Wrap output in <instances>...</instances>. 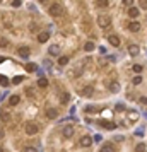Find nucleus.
<instances>
[{
	"label": "nucleus",
	"mask_w": 147,
	"mask_h": 152,
	"mask_svg": "<svg viewBox=\"0 0 147 152\" xmlns=\"http://www.w3.org/2000/svg\"><path fill=\"white\" fill-rule=\"evenodd\" d=\"M142 70H144V68H142V65H139V63H135V65H134V72H137V74H140Z\"/></svg>",
	"instance_id": "a878e982"
},
{
	"label": "nucleus",
	"mask_w": 147,
	"mask_h": 152,
	"mask_svg": "<svg viewBox=\"0 0 147 152\" xmlns=\"http://www.w3.org/2000/svg\"><path fill=\"white\" fill-rule=\"evenodd\" d=\"M17 53H19L22 58H29V53H31V50H29L27 46H21V48L17 50Z\"/></svg>",
	"instance_id": "6e6552de"
},
{
	"label": "nucleus",
	"mask_w": 147,
	"mask_h": 152,
	"mask_svg": "<svg viewBox=\"0 0 147 152\" xmlns=\"http://www.w3.org/2000/svg\"><path fill=\"white\" fill-rule=\"evenodd\" d=\"M139 51H140V48H139L137 44H130V46H128V53H130L132 56H137Z\"/></svg>",
	"instance_id": "ddd939ff"
},
{
	"label": "nucleus",
	"mask_w": 147,
	"mask_h": 152,
	"mask_svg": "<svg viewBox=\"0 0 147 152\" xmlns=\"http://www.w3.org/2000/svg\"><path fill=\"white\" fill-rule=\"evenodd\" d=\"M38 87H41V89H45V87H48V79H45V77H41V79L38 80Z\"/></svg>",
	"instance_id": "a211bd4d"
},
{
	"label": "nucleus",
	"mask_w": 147,
	"mask_h": 152,
	"mask_svg": "<svg viewBox=\"0 0 147 152\" xmlns=\"http://www.w3.org/2000/svg\"><path fill=\"white\" fill-rule=\"evenodd\" d=\"M140 103H142V104H146V106H147V98H146V96H142V98H140Z\"/></svg>",
	"instance_id": "4c0bfd02"
},
{
	"label": "nucleus",
	"mask_w": 147,
	"mask_h": 152,
	"mask_svg": "<svg viewBox=\"0 0 147 152\" xmlns=\"http://www.w3.org/2000/svg\"><path fill=\"white\" fill-rule=\"evenodd\" d=\"M50 39V33H46V31H41L39 34H38V41L39 43H46Z\"/></svg>",
	"instance_id": "1a4fd4ad"
},
{
	"label": "nucleus",
	"mask_w": 147,
	"mask_h": 152,
	"mask_svg": "<svg viewBox=\"0 0 147 152\" xmlns=\"http://www.w3.org/2000/svg\"><path fill=\"white\" fill-rule=\"evenodd\" d=\"M140 82H142V77H140V75H135V77L132 79V84H134V86H140Z\"/></svg>",
	"instance_id": "4be33fe9"
},
{
	"label": "nucleus",
	"mask_w": 147,
	"mask_h": 152,
	"mask_svg": "<svg viewBox=\"0 0 147 152\" xmlns=\"http://www.w3.org/2000/svg\"><path fill=\"white\" fill-rule=\"evenodd\" d=\"M70 101V94L69 92H62V96H60V103L62 104H67Z\"/></svg>",
	"instance_id": "f3484780"
},
{
	"label": "nucleus",
	"mask_w": 147,
	"mask_h": 152,
	"mask_svg": "<svg viewBox=\"0 0 147 152\" xmlns=\"http://www.w3.org/2000/svg\"><path fill=\"white\" fill-rule=\"evenodd\" d=\"M92 94H94V87L92 86H86V87L80 89V96H84V98H91Z\"/></svg>",
	"instance_id": "20e7f679"
},
{
	"label": "nucleus",
	"mask_w": 147,
	"mask_h": 152,
	"mask_svg": "<svg viewBox=\"0 0 147 152\" xmlns=\"http://www.w3.org/2000/svg\"><path fill=\"white\" fill-rule=\"evenodd\" d=\"M2 2H3V0H0V3H2Z\"/></svg>",
	"instance_id": "37998d69"
},
{
	"label": "nucleus",
	"mask_w": 147,
	"mask_h": 152,
	"mask_svg": "<svg viewBox=\"0 0 147 152\" xmlns=\"http://www.w3.org/2000/svg\"><path fill=\"white\" fill-rule=\"evenodd\" d=\"M48 53H50V55H53V56H55V55H58V53H60V46H58V44H51V46H50V50H48Z\"/></svg>",
	"instance_id": "2eb2a0df"
},
{
	"label": "nucleus",
	"mask_w": 147,
	"mask_h": 152,
	"mask_svg": "<svg viewBox=\"0 0 147 152\" xmlns=\"http://www.w3.org/2000/svg\"><path fill=\"white\" fill-rule=\"evenodd\" d=\"M0 48H9V39L0 38Z\"/></svg>",
	"instance_id": "b1692460"
},
{
	"label": "nucleus",
	"mask_w": 147,
	"mask_h": 152,
	"mask_svg": "<svg viewBox=\"0 0 147 152\" xmlns=\"http://www.w3.org/2000/svg\"><path fill=\"white\" fill-rule=\"evenodd\" d=\"M3 135H5V132H3V130H0V139H3Z\"/></svg>",
	"instance_id": "ea45409f"
},
{
	"label": "nucleus",
	"mask_w": 147,
	"mask_h": 152,
	"mask_svg": "<svg viewBox=\"0 0 147 152\" xmlns=\"http://www.w3.org/2000/svg\"><path fill=\"white\" fill-rule=\"evenodd\" d=\"M111 24V17L110 15H99L98 17V26L99 27H108Z\"/></svg>",
	"instance_id": "7ed1b4c3"
},
{
	"label": "nucleus",
	"mask_w": 147,
	"mask_h": 152,
	"mask_svg": "<svg viewBox=\"0 0 147 152\" xmlns=\"http://www.w3.org/2000/svg\"><path fill=\"white\" fill-rule=\"evenodd\" d=\"M0 84H2V86H9V79L3 77V75H0Z\"/></svg>",
	"instance_id": "bb28decb"
},
{
	"label": "nucleus",
	"mask_w": 147,
	"mask_h": 152,
	"mask_svg": "<svg viewBox=\"0 0 147 152\" xmlns=\"http://www.w3.org/2000/svg\"><path fill=\"white\" fill-rule=\"evenodd\" d=\"M139 5H140V9L147 10V0H139Z\"/></svg>",
	"instance_id": "cd10ccee"
},
{
	"label": "nucleus",
	"mask_w": 147,
	"mask_h": 152,
	"mask_svg": "<svg viewBox=\"0 0 147 152\" xmlns=\"http://www.w3.org/2000/svg\"><path fill=\"white\" fill-rule=\"evenodd\" d=\"M22 82V77H14L12 79V84H21Z\"/></svg>",
	"instance_id": "2f4dec72"
},
{
	"label": "nucleus",
	"mask_w": 147,
	"mask_h": 152,
	"mask_svg": "<svg viewBox=\"0 0 147 152\" xmlns=\"http://www.w3.org/2000/svg\"><path fill=\"white\" fill-rule=\"evenodd\" d=\"M39 2H43V3H45V2H48V0H39Z\"/></svg>",
	"instance_id": "79ce46f5"
},
{
	"label": "nucleus",
	"mask_w": 147,
	"mask_h": 152,
	"mask_svg": "<svg viewBox=\"0 0 147 152\" xmlns=\"http://www.w3.org/2000/svg\"><path fill=\"white\" fill-rule=\"evenodd\" d=\"M58 63H60L62 67H63V65H67V63H69V56H65V55H63V56H60V58H58Z\"/></svg>",
	"instance_id": "412c9836"
},
{
	"label": "nucleus",
	"mask_w": 147,
	"mask_h": 152,
	"mask_svg": "<svg viewBox=\"0 0 147 152\" xmlns=\"http://www.w3.org/2000/svg\"><path fill=\"white\" fill-rule=\"evenodd\" d=\"M24 151H36V147H33V145H26Z\"/></svg>",
	"instance_id": "e433bc0d"
},
{
	"label": "nucleus",
	"mask_w": 147,
	"mask_h": 152,
	"mask_svg": "<svg viewBox=\"0 0 147 152\" xmlns=\"http://www.w3.org/2000/svg\"><path fill=\"white\" fill-rule=\"evenodd\" d=\"M38 130H39V128H38V125H36V123H33V121H27V123L24 125V132H26L27 135H36V133H38Z\"/></svg>",
	"instance_id": "f03ea898"
},
{
	"label": "nucleus",
	"mask_w": 147,
	"mask_h": 152,
	"mask_svg": "<svg viewBox=\"0 0 147 152\" xmlns=\"http://www.w3.org/2000/svg\"><path fill=\"white\" fill-rule=\"evenodd\" d=\"M3 60H5V58H2V56H0V62H3Z\"/></svg>",
	"instance_id": "a19ab883"
},
{
	"label": "nucleus",
	"mask_w": 147,
	"mask_h": 152,
	"mask_svg": "<svg viewBox=\"0 0 147 152\" xmlns=\"http://www.w3.org/2000/svg\"><path fill=\"white\" fill-rule=\"evenodd\" d=\"M135 151H146V144H137L135 145Z\"/></svg>",
	"instance_id": "7c9ffc66"
},
{
	"label": "nucleus",
	"mask_w": 147,
	"mask_h": 152,
	"mask_svg": "<svg viewBox=\"0 0 147 152\" xmlns=\"http://www.w3.org/2000/svg\"><path fill=\"white\" fill-rule=\"evenodd\" d=\"M19 101H21V98H19L17 94H14V96H10V98H9V104H10V106H17V104H19Z\"/></svg>",
	"instance_id": "4468645a"
},
{
	"label": "nucleus",
	"mask_w": 147,
	"mask_h": 152,
	"mask_svg": "<svg viewBox=\"0 0 147 152\" xmlns=\"http://www.w3.org/2000/svg\"><path fill=\"white\" fill-rule=\"evenodd\" d=\"M110 91H111V92H118V91H120V84H118V82H111V84H110Z\"/></svg>",
	"instance_id": "6ab92c4d"
},
{
	"label": "nucleus",
	"mask_w": 147,
	"mask_h": 152,
	"mask_svg": "<svg viewBox=\"0 0 147 152\" xmlns=\"http://www.w3.org/2000/svg\"><path fill=\"white\" fill-rule=\"evenodd\" d=\"M132 3H134V0H123V5H127V7H132Z\"/></svg>",
	"instance_id": "f704fd0d"
},
{
	"label": "nucleus",
	"mask_w": 147,
	"mask_h": 152,
	"mask_svg": "<svg viewBox=\"0 0 147 152\" xmlns=\"http://www.w3.org/2000/svg\"><path fill=\"white\" fill-rule=\"evenodd\" d=\"M2 120L3 121H9L10 120V113H2Z\"/></svg>",
	"instance_id": "c85d7f7f"
},
{
	"label": "nucleus",
	"mask_w": 147,
	"mask_h": 152,
	"mask_svg": "<svg viewBox=\"0 0 147 152\" xmlns=\"http://www.w3.org/2000/svg\"><path fill=\"white\" fill-rule=\"evenodd\" d=\"M26 70H27V72H34V70H36V65H34V63H27V65H26Z\"/></svg>",
	"instance_id": "393cba45"
},
{
	"label": "nucleus",
	"mask_w": 147,
	"mask_h": 152,
	"mask_svg": "<svg viewBox=\"0 0 147 152\" xmlns=\"http://www.w3.org/2000/svg\"><path fill=\"white\" fill-rule=\"evenodd\" d=\"M29 31H38V26H36L34 22H31V24H29Z\"/></svg>",
	"instance_id": "473e14b6"
},
{
	"label": "nucleus",
	"mask_w": 147,
	"mask_h": 152,
	"mask_svg": "<svg viewBox=\"0 0 147 152\" xmlns=\"http://www.w3.org/2000/svg\"><path fill=\"white\" fill-rule=\"evenodd\" d=\"M84 50H86V51H92V50H94V43H92V41H87V43L84 44Z\"/></svg>",
	"instance_id": "aec40b11"
},
{
	"label": "nucleus",
	"mask_w": 147,
	"mask_h": 152,
	"mask_svg": "<svg viewBox=\"0 0 147 152\" xmlns=\"http://www.w3.org/2000/svg\"><path fill=\"white\" fill-rule=\"evenodd\" d=\"M116 110H118V111H123V110H125V106H123V104H116Z\"/></svg>",
	"instance_id": "58836bf2"
},
{
	"label": "nucleus",
	"mask_w": 147,
	"mask_h": 152,
	"mask_svg": "<svg viewBox=\"0 0 147 152\" xmlns=\"http://www.w3.org/2000/svg\"><path fill=\"white\" fill-rule=\"evenodd\" d=\"M128 15H130L132 19L139 17V9H137V7H130V9H128Z\"/></svg>",
	"instance_id": "dca6fc26"
},
{
	"label": "nucleus",
	"mask_w": 147,
	"mask_h": 152,
	"mask_svg": "<svg viewBox=\"0 0 147 152\" xmlns=\"http://www.w3.org/2000/svg\"><path fill=\"white\" fill-rule=\"evenodd\" d=\"M65 14V9H63V5L62 3H53V5H50V15L51 17H62Z\"/></svg>",
	"instance_id": "f257e3e1"
},
{
	"label": "nucleus",
	"mask_w": 147,
	"mask_h": 152,
	"mask_svg": "<svg viewBox=\"0 0 147 152\" xmlns=\"http://www.w3.org/2000/svg\"><path fill=\"white\" fill-rule=\"evenodd\" d=\"M46 116H48L50 120H55V118L58 116V111H57L55 108H48V110H46Z\"/></svg>",
	"instance_id": "9b49d317"
},
{
	"label": "nucleus",
	"mask_w": 147,
	"mask_h": 152,
	"mask_svg": "<svg viewBox=\"0 0 147 152\" xmlns=\"http://www.w3.org/2000/svg\"><path fill=\"white\" fill-rule=\"evenodd\" d=\"M62 135H63L65 139H70V137L74 135V127H72V125L63 127V128H62Z\"/></svg>",
	"instance_id": "39448f33"
},
{
	"label": "nucleus",
	"mask_w": 147,
	"mask_h": 152,
	"mask_svg": "<svg viewBox=\"0 0 147 152\" xmlns=\"http://www.w3.org/2000/svg\"><path fill=\"white\" fill-rule=\"evenodd\" d=\"M99 125L104 127L106 130H115V128H116V125H115L113 121H108V120H99Z\"/></svg>",
	"instance_id": "423d86ee"
},
{
	"label": "nucleus",
	"mask_w": 147,
	"mask_h": 152,
	"mask_svg": "<svg viewBox=\"0 0 147 152\" xmlns=\"http://www.w3.org/2000/svg\"><path fill=\"white\" fill-rule=\"evenodd\" d=\"M103 151H115V147L111 144H106V145H103Z\"/></svg>",
	"instance_id": "c756f323"
},
{
	"label": "nucleus",
	"mask_w": 147,
	"mask_h": 152,
	"mask_svg": "<svg viewBox=\"0 0 147 152\" xmlns=\"http://www.w3.org/2000/svg\"><path fill=\"white\" fill-rule=\"evenodd\" d=\"M130 120H137V113L135 111H130Z\"/></svg>",
	"instance_id": "c9c22d12"
},
{
	"label": "nucleus",
	"mask_w": 147,
	"mask_h": 152,
	"mask_svg": "<svg viewBox=\"0 0 147 152\" xmlns=\"http://www.w3.org/2000/svg\"><path fill=\"white\" fill-rule=\"evenodd\" d=\"M96 5H98V7H108L110 2H108V0H96Z\"/></svg>",
	"instance_id": "5701e85b"
},
{
	"label": "nucleus",
	"mask_w": 147,
	"mask_h": 152,
	"mask_svg": "<svg viewBox=\"0 0 147 152\" xmlns=\"http://www.w3.org/2000/svg\"><path fill=\"white\" fill-rule=\"evenodd\" d=\"M79 144H80L82 147H91V144H92V137H89V135H84V137L79 140Z\"/></svg>",
	"instance_id": "0eeeda50"
},
{
	"label": "nucleus",
	"mask_w": 147,
	"mask_h": 152,
	"mask_svg": "<svg viewBox=\"0 0 147 152\" xmlns=\"http://www.w3.org/2000/svg\"><path fill=\"white\" fill-rule=\"evenodd\" d=\"M10 5H12V7H15V9H17V7H19V5H21V0H12V3H10Z\"/></svg>",
	"instance_id": "72a5a7b5"
},
{
	"label": "nucleus",
	"mask_w": 147,
	"mask_h": 152,
	"mask_svg": "<svg viewBox=\"0 0 147 152\" xmlns=\"http://www.w3.org/2000/svg\"><path fill=\"white\" fill-rule=\"evenodd\" d=\"M128 29H130L132 33H139V31H140V22H137V21L130 22V24H128Z\"/></svg>",
	"instance_id": "9d476101"
},
{
	"label": "nucleus",
	"mask_w": 147,
	"mask_h": 152,
	"mask_svg": "<svg viewBox=\"0 0 147 152\" xmlns=\"http://www.w3.org/2000/svg\"><path fill=\"white\" fill-rule=\"evenodd\" d=\"M108 41H110V44H111V46H120V38H118V36H115V34H111V36L108 38Z\"/></svg>",
	"instance_id": "f8f14e48"
}]
</instances>
